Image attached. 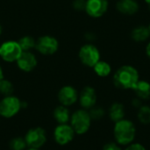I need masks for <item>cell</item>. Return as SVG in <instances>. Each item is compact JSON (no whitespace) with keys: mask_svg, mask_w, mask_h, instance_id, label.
Returning <instances> with one entry per match:
<instances>
[{"mask_svg":"<svg viewBox=\"0 0 150 150\" xmlns=\"http://www.w3.org/2000/svg\"><path fill=\"white\" fill-rule=\"evenodd\" d=\"M125 106L119 102H114L109 108V117L114 123L125 119Z\"/></svg>","mask_w":150,"mask_h":150,"instance_id":"cell-15","label":"cell"},{"mask_svg":"<svg viewBox=\"0 0 150 150\" xmlns=\"http://www.w3.org/2000/svg\"><path fill=\"white\" fill-rule=\"evenodd\" d=\"M59 47L58 40L50 35H45L40 37L35 43V48L42 54L49 55L54 54Z\"/></svg>","mask_w":150,"mask_h":150,"instance_id":"cell-7","label":"cell"},{"mask_svg":"<svg viewBox=\"0 0 150 150\" xmlns=\"http://www.w3.org/2000/svg\"><path fill=\"white\" fill-rule=\"evenodd\" d=\"M79 58L85 66L94 67L96 63L100 61V53L94 45L86 44L80 48Z\"/></svg>","mask_w":150,"mask_h":150,"instance_id":"cell-6","label":"cell"},{"mask_svg":"<svg viewBox=\"0 0 150 150\" xmlns=\"http://www.w3.org/2000/svg\"><path fill=\"white\" fill-rule=\"evenodd\" d=\"M22 49L18 41L8 40L0 46V56L7 62H17L22 54Z\"/></svg>","mask_w":150,"mask_h":150,"instance_id":"cell-4","label":"cell"},{"mask_svg":"<svg viewBox=\"0 0 150 150\" xmlns=\"http://www.w3.org/2000/svg\"><path fill=\"white\" fill-rule=\"evenodd\" d=\"M18 42L23 52H28L31 49L34 48L35 43H36V41L33 40V38H32L31 36H28V35L22 37Z\"/></svg>","mask_w":150,"mask_h":150,"instance_id":"cell-21","label":"cell"},{"mask_svg":"<svg viewBox=\"0 0 150 150\" xmlns=\"http://www.w3.org/2000/svg\"><path fill=\"white\" fill-rule=\"evenodd\" d=\"M86 7V0H75L73 2V8L76 11H83Z\"/></svg>","mask_w":150,"mask_h":150,"instance_id":"cell-25","label":"cell"},{"mask_svg":"<svg viewBox=\"0 0 150 150\" xmlns=\"http://www.w3.org/2000/svg\"><path fill=\"white\" fill-rule=\"evenodd\" d=\"M136 127L129 120L123 119L114 124L113 136L120 146H127L134 142L136 136Z\"/></svg>","mask_w":150,"mask_h":150,"instance_id":"cell-2","label":"cell"},{"mask_svg":"<svg viewBox=\"0 0 150 150\" xmlns=\"http://www.w3.org/2000/svg\"><path fill=\"white\" fill-rule=\"evenodd\" d=\"M139 80L138 70L130 65L120 67L113 76L114 85L121 90H133Z\"/></svg>","mask_w":150,"mask_h":150,"instance_id":"cell-1","label":"cell"},{"mask_svg":"<svg viewBox=\"0 0 150 150\" xmlns=\"http://www.w3.org/2000/svg\"><path fill=\"white\" fill-rule=\"evenodd\" d=\"M133 90L138 98L142 100H148L150 98V83L149 82L139 80Z\"/></svg>","mask_w":150,"mask_h":150,"instance_id":"cell-16","label":"cell"},{"mask_svg":"<svg viewBox=\"0 0 150 150\" xmlns=\"http://www.w3.org/2000/svg\"><path fill=\"white\" fill-rule=\"evenodd\" d=\"M150 36V32L149 27L144 26V25H140L138 27H135L132 33H131V37L134 41L137 42H142L145 41Z\"/></svg>","mask_w":150,"mask_h":150,"instance_id":"cell-18","label":"cell"},{"mask_svg":"<svg viewBox=\"0 0 150 150\" xmlns=\"http://www.w3.org/2000/svg\"><path fill=\"white\" fill-rule=\"evenodd\" d=\"M132 105L134 108H137L139 109L142 105V99L138 98H135L132 100Z\"/></svg>","mask_w":150,"mask_h":150,"instance_id":"cell-28","label":"cell"},{"mask_svg":"<svg viewBox=\"0 0 150 150\" xmlns=\"http://www.w3.org/2000/svg\"><path fill=\"white\" fill-rule=\"evenodd\" d=\"M26 145L30 148L40 149L47 142L46 132L41 127H35L30 129L25 137Z\"/></svg>","mask_w":150,"mask_h":150,"instance_id":"cell-8","label":"cell"},{"mask_svg":"<svg viewBox=\"0 0 150 150\" xmlns=\"http://www.w3.org/2000/svg\"><path fill=\"white\" fill-rule=\"evenodd\" d=\"M79 101L81 106L85 110H90L95 106L97 103V94L94 88L91 86L84 87L80 93Z\"/></svg>","mask_w":150,"mask_h":150,"instance_id":"cell-12","label":"cell"},{"mask_svg":"<svg viewBox=\"0 0 150 150\" xmlns=\"http://www.w3.org/2000/svg\"><path fill=\"white\" fill-rule=\"evenodd\" d=\"M27 150H40L39 149H33V148H30L29 149H27Z\"/></svg>","mask_w":150,"mask_h":150,"instance_id":"cell-31","label":"cell"},{"mask_svg":"<svg viewBox=\"0 0 150 150\" xmlns=\"http://www.w3.org/2000/svg\"><path fill=\"white\" fill-rule=\"evenodd\" d=\"M14 91V88L12 83L5 79H2L0 81V93L4 96H11Z\"/></svg>","mask_w":150,"mask_h":150,"instance_id":"cell-22","label":"cell"},{"mask_svg":"<svg viewBox=\"0 0 150 150\" xmlns=\"http://www.w3.org/2000/svg\"><path fill=\"white\" fill-rule=\"evenodd\" d=\"M146 53H147V55L149 56V58L150 59V42L147 45V47H146Z\"/></svg>","mask_w":150,"mask_h":150,"instance_id":"cell-29","label":"cell"},{"mask_svg":"<svg viewBox=\"0 0 150 150\" xmlns=\"http://www.w3.org/2000/svg\"><path fill=\"white\" fill-rule=\"evenodd\" d=\"M4 79V73H3V69H2V67L0 65V81Z\"/></svg>","mask_w":150,"mask_h":150,"instance_id":"cell-30","label":"cell"},{"mask_svg":"<svg viewBox=\"0 0 150 150\" xmlns=\"http://www.w3.org/2000/svg\"><path fill=\"white\" fill-rule=\"evenodd\" d=\"M116 8L120 13L131 16L139 11V4L135 0H119Z\"/></svg>","mask_w":150,"mask_h":150,"instance_id":"cell-14","label":"cell"},{"mask_svg":"<svg viewBox=\"0 0 150 150\" xmlns=\"http://www.w3.org/2000/svg\"><path fill=\"white\" fill-rule=\"evenodd\" d=\"M1 33H2V25H0V35H1Z\"/></svg>","mask_w":150,"mask_h":150,"instance_id":"cell-32","label":"cell"},{"mask_svg":"<svg viewBox=\"0 0 150 150\" xmlns=\"http://www.w3.org/2000/svg\"><path fill=\"white\" fill-rule=\"evenodd\" d=\"M17 64L21 70L25 72H30L37 66V59L30 51L22 52L21 55L17 60Z\"/></svg>","mask_w":150,"mask_h":150,"instance_id":"cell-13","label":"cell"},{"mask_svg":"<svg viewBox=\"0 0 150 150\" xmlns=\"http://www.w3.org/2000/svg\"><path fill=\"white\" fill-rule=\"evenodd\" d=\"M26 146L25 140L21 137L14 138L10 142V148L11 150H24Z\"/></svg>","mask_w":150,"mask_h":150,"instance_id":"cell-24","label":"cell"},{"mask_svg":"<svg viewBox=\"0 0 150 150\" xmlns=\"http://www.w3.org/2000/svg\"><path fill=\"white\" fill-rule=\"evenodd\" d=\"M137 118H138V120L143 125L150 124V106L142 105L138 109Z\"/></svg>","mask_w":150,"mask_h":150,"instance_id":"cell-20","label":"cell"},{"mask_svg":"<svg viewBox=\"0 0 150 150\" xmlns=\"http://www.w3.org/2000/svg\"><path fill=\"white\" fill-rule=\"evenodd\" d=\"M108 9L107 0H86L85 11L92 18L102 17Z\"/></svg>","mask_w":150,"mask_h":150,"instance_id":"cell-10","label":"cell"},{"mask_svg":"<svg viewBox=\"0 0 150 150\" xmlns=\"http://www.w3.org/2000/svg\"><path fill=\"white\" fill-rule=\"evenodd\" d=\"M75 131L72 127L68 124H59L55 127L54 136L55 142L60 145H66L69 143L75 136Z\"/></svg>","mask_w":150,"mask_h":150,"instance_id":"cell-9","label":"cell"},{"mask_svg":"<svg viewBox=\"0 0 150 150\" xmlns=\"http://www.w3.org/2000/svg\"><path fill=\"white\" fill-rule=\"evenodd\" d=\"M21 108L20 100L14 96L4 97L0 102V115L4 118L15 116Z\"/></svg>","mask_w":150,"mask_h":150,"instance_id":"cell-5","label":"cell"},{"mask_svg":"<svg viewBox=\"0 0 150 150\" xmlns=\"http://www.w3.org/2000/svg\"><path fill=\"white\" fill-rule=\"evenodd\" d=\"M54 117L59 124H67L70 120V112L67 107L60 105L54 109Z\"/></svg>","mask_w":150,"mask_h":150,"instance_id":"cell-17","label":"cell"},{"mask_svg":"<svg viewBox=\"0 0 150 150\" xmlns=\"http://www.w3.org/2000/svg\"><path fill=\"white\" fill-rule=\"evenodd\" d=\"M103 150H122V149L117 142H108L103 147Z\"/></svg>","mask_w":150,"mask_h":150,"instance_id":"cell-27","label":"cell"},{"mask_svg":"<svg viewBox=\"0 0 150 150\" xmlns=\"http://www.w3.org/2000/svg\"><path fill=\"white\" fill-rule=\"evenodd\" d=\"M149 32H150V25H149Z\"/></svg>","mask_w":150,"mask_h":150,"instance_id":"cell-34","label":"cell"},{"mask_svg":"<svg viewBox=\"0 0 150 150\" xmlns=\"http://www.w3.org/2000/svg\"><path fill=\"white\" fill-rule=\"evenodd\" d=\"M105 110L100 106H93L90 109L89 114L91 120H99L105 116Z\"/></svg>","mask_w":150,"mask_h":150,"instance_id":"cell-23","label":"cell"},{"mask_svg":"<svg viewBox=\"0 0 150 150\" xmlns=\"http://www.w3.org/2000/svg\"><path fill=\"white\" fill-rule=\"evenodd\" d=\"M91 125V119L89 112L85 109L76 111L70 118V126L77 134H84L87 133Z\"/></svg>","mask_w":150,"mask_h":150,"instance_id":"cell-3","label":"cell"},{"mask_svg":"<svg viewBox=\"0 0 150 150\" xmlns=\"http://www.w3.org/2000/svg\"><path fill=\"white\" fill-rule=\"evenodd\" d=\"M58 99L62 105L69 106L74 105L78 99V93L72 86L62 87L58 93Z\"/></svg>","mask_w":150,"mask_h":150,"instance_id":"cell-11","label":"cell"},{"mask_svg":"<svg viewBox=\"0 0 150 150\" xmlns=\"http://www.w3.org/2000/svg\"><path fill=\"white\" fill-rule=\"evenodd\" d=\"M124 150H147L146 148L141 144V143H138V142H133L127 146H126V149Z\"/></svg>","mask_w":150,"mask_h":150,"instance_id":"cell-26","label":"cell"},{"mask_svg":"<svg viewBox=\"0 0 150 150\" xmlns=\"http://www.w3.org/2000/svg\"><path fill=\"white\" fill-rule=\"evenodd\" d=\"M93 68H94V71L96 72V74L101 77L107 76L111 73V70H112L110 64L106 62H104V61L98 62Z\"/></svg>","mask_w":150,"mask_h":150,"instance_id":"cell-19","label":"cell"},{"mask_svg":"<svg viewBox=\"0 0 150 150\" xmlns=\"http://www.w3.org/2000/svg\"><path fill=\"white\" fill-rule=\"evenodd\" d=\"M148 5H149V11H150V2L148 4Z\"/></svg>","mask_w":150,"mask_h":150,"instance_id":"cell-33","label":"cell"}]
</instances>
